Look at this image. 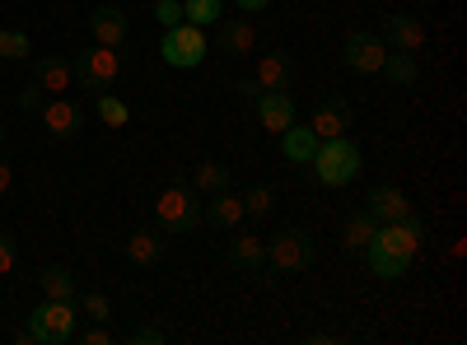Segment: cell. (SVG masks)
<instances>
[{"mask_svg": "<svg viewBox=\"0 0 467 345\" xmlns=\"http://www.w3.org/2000/svg\"><path fill=\"white\" fill-rule=\"evenodd\" d=\"M89 33H94L99 47H122L127 33H131V24H127V15L117 10V5H99V10L89 15Z\"/></svg>", "mask_w": 467, "mask_h": 345, "instance_id": "cell-16", "label": "cell"}, {"mask_svg": "<svg viewBox=\"0 0 467 345\" xmlns=\"http://www.w3.org/2000/svg\"><path fill=\"white\" fill-rule=\"evenodd\" d=\"M202 224L211 228H239L244 224V197H234V191H211V201H202Z\"/></svg>", "mask_w": 467, "mask_h": 345, "instance_id": "cell-15", "label": "cell"}, {"mask_svg": "<svg viewBox=\"0 0 467 345\" xmlns=\"http://www.w3.org/2000/svg\"><path fill=\"white\" fill-rule=\"evenodd\" d=\"M304 340H308V345H332V340H341V336H337V331H308Z\"/></svg>", "mask_w": 467, "mask_h": 345, "instance_id": "cell-38", "label": "cell"}, {"mask_svg": "<svg viewBox=\"0 0 467 345\" xmlns=\"http://www.w3.org/2000/svg\"><path fill=\"white\" fill-rule=\"evenodd\" d=\"M388 47H383V37L369 33V28H356V33H346V43H341V61L346 70H356V75H379Z\"/></svg>", "mask_w": 467, "mask_h": 345, "instance_id": "cell-7", "label": "cell"}, {"mask_svg": "<svg viewBox=\"0 0 467 345\" xmlns=\"http://www.w3.org/2000/svg\"><path fill=\"white\" fill-rule=\"evenodd\" d=\"M94 112H99V117H103V127H127L131 122V107L122 103V98H112L108 89L94 98Z\"/></svg>", "mask_w": 467, "mask_h": 345, "instance_id": "cell-27", "label": "cell"}, {"mask_svg": "<svg viewBox=\"0 0 467 345\" xmlns=\"http://www.w3.org/2000/svg\"><path fill=\"white\" fill-rule=\"evenodd\" d=\"M33 80L43 85L47 94H66V89L75 85V66H70L66 56H37V61H33Z\"/></svg>", "mask_w": 467, "mask_h": 345, "instance_id": "cell-18", "label": "cell"}, {"mask_svg": "<svg viewBox=\"0 0 467 345\" xmlns=\"http://www.w3.org/2000/svg\"><path fill=\"white\" fill-rule=\"evenodd\" d=\"M379 75L388 80V89H411L420 70H416V56L411 52H388L383 66H379Z\"/></svg>", "mask_w": 467, "mask_h": 345, "instance_id": "cell-22", "label": "cell"}, {"mask_svg": "<svg viewBox=\"0 0 467 345\" xmlns=\"http://www.w3.org/2000/svg\"><path fill=\"white\" fill-rule=\"evenodd\" d=\"M360 252H365V261H369V271H374L379 280H402V276L411 271V261H407L402 252H388V248H379L374 238H369V243H365Z\"/></svg>", "mask_w": 467, "mask_h": 345, "instance_id": "cell-19", "label": "cell"}, {"mask_svg": "<svg viewBox=\"0 0 467 345\" xmlns=\"http://www.w3.org/2000/svg\"><path fill=\"white\" fill-rule=\"evenodd\" d=\"M154 19H160L164 28L182 24V0H154Z\"/></svg>", "mask_w": 467, "mask_h": 345, "instance_id": "cell-32", "label": "cell"}, {"mask_svg": "<svg viewBox=\"0 0 467 345\" xmlns=\"http://www.w3.org/2000/svg\"><path fill=\"white\" fill-rule=\"evenodd\" d=\"M220 15H224V0H182V19L197 28H211Z\"/></svg>", "mask_w": 467, "mask_h": 345, "instance_id": "cell-26", "label": "cell"}, {"mask_svg": "<svg viewBox=\"0 0 467 345\" xmlns=\"http://www.w3.org/2000/svg\"><path fill=\"white\" fill-rule=\"evenodd\" d=\"M70 66H75V80H80L85 89H94V94L112 89L117 75H122V56H117V47H99V43L89 52H80Z\"/></svg>", "mask_w": 467, "mask_h": 345, "instance_id": "cell-6", "label": "cell"}, {"mask_svg": "<svg viewBox=\"0 0 467 345\" xmlns=\"http://www.w3.org/2000/svg\"><path fill=\"white\" fill-rule=\"evenodd\" d=\"M314 149H318V136H314V127H285L281 131V155L290 159V164H308L314 159Z\"/></svg>", "mask_w": 467, "mask_h": 345, "instance_id": "cell-21", "label": "cell"}, {"mask_svg": "<svg viewBox=\"0 0 467 345\" xmlns=\"http://www.w3.org/2000/svg\"><path fill=\"white\" fill-rule=\"evenodd\" d=\"M365 215H369L374 224H398V219L411 215V201L402 197L398 187H374L369 197H365Z\"/></svg>", "mask_w": 467, "mask_h": 345, "instance_id": "cell-11", "label": "cell"}, {"mask_svg": "<svg viewBox=\"0 0 467 345\" xmlns=\"http://www.w3.org/2000/svg\"><path fill=\"white\" fill-rule=\"evenodd\" d=\"M379 37H383L388 52H411V56H416V52L425 47V24H420L416 15H388Z\"/></svg>", "mask_w": 467, "mask_h": 345, "instance_id": "cell-9", "label": "cell"}, {"mask_svg": "<svg viewBox=\"0 0 467 345\" xmlns=\"http://www.w3.org/2000/svg\"><path fill=\"white\" fill-rule=\"evenodd\" d=\"M75 309H80V318H89V322H108L112 303H108V294L89 289V294H80V299H75Z\"/></svg>", "mask_w": 467, "mask_h": 345, "instance_id": "cell-28", "label": "cell"}, {"mask_svg": "<svg viewBox=\"0 0 467 345\" xmlns=\"http://www.w3.org/2000/svg\"><path fill=\"white\" fill-rule=\"evenodd\" d=\"M75 331H80V309H75V299H47L37 303V309L28 313V327L19 331V340L28 345H66L75 340Z\"/></svg>", "mask_w": 467, "mask_h": 345, "instance_id": "cell-1", "label": "cell"}, {"mask_svg": "<svg viewBox=\"0 0 467 345\" xmlns=\"http://www.w3.org/2000/svg\"><path fill=\"white\" fill-rule=\"evenodd\" d=\"M314 136L318 140H332V136H346L350 131V103L341 98V94H327L323 103H318V112H314Z\"/></svg>", "mask_w": 467, "mask_h": 345, "instance_id": "cell-13", "label": "cell"}, {"mask_svg": "<svg viewBox=\"0 0 467 345\" xmlns=\"http://www.w3.org/2000/svg\"><path fill=\"white\" fill-rule=\"evenodd\" d=\"M154 215H160V228L164 234H197L202 228V191L197 187H169L160 191V201H154Z\"/></svg>", "mask_w": 467, "mask_h": 345, "instance_id": "cell-4", "label": "cell"}, {"mask_svg": "<svg viewBox=\"0 0 467 345\" xmlns=\"http://www.w3.org/2000/svg\"><path fill=\"white\" fill-rule=\"evenodd\" d=\"M271 210H276V191H271V187H253L248 197H244V215L262 219V215H271Z\"/></svg>", "mask_w": 467, "mask_h": 345, "instance_id": "cell-29", "label": "cell"}, {"mask_svg": "<svg viewBox=\"0 0 467 345\" xmlns=\"http://www.w3.org/2000/svg\"><path fill=\"white\" fill-rule=\"evenodd\" d=\"M215 47H220L224 56H248V52L257 47V28H253V19H220V28H215Z\"/></svg>", "mask_w": 467, "mask_h": 345, "instance_id": "cell-17", "label": "cell"}, {"mask_svg": "<svg viewBox=\"0 0 467 345\" xmlns=\"http://www.w3.org/2000/svg\"><path fill=\"white\" fill-rule=\"evenodd\" d=\"M47 98H52V94H47L43 85H37V80H33V85H24V89H19V112H33V117H37Z\"/></svg>", "mask_w": 467, "mask_h": 345, "instance_id": "cell-31", "label": "cell"}, {"mask_svg": "<svg viewBox=\"0 0 467 345\" xmlns=\"http://www.w3.org/2000/svg\"><path fill=\"white\" fill-rule=\"evenodd\" d=\"M10 187H15V164H10V159H0V197H5Z\"/></svg>", "mask_w": 467, "mask_h": 345, "instance_id": "cell-36", "label": "cell"}, {"mask_svg": "<svg viewBox=\"0 0 467 345\" xmlns=\"http://www.w3.org/2000/svg\"><path fill=\"white\" fill-rule=\"evenodd\" d=\"M37 117H43L47 136H57V140H75V136L85 131V112L75 107L66 94H52V98L43 103V112H37Z\"/></svg>", "mask_w": 467, "mask_h": 345, "instance_id": "cell-8", "label": "cell"}, {"mask_svg": "<svg viewBox=\"0 0 467 345\" xmlns=\"http://www.w3.org/2000/svg\"><path fill=\"white\" fill-rule=\"evenodd\" d=\"M0 140H5V122H0Z\"/></svg>", "mask_w": 467, "mask_h": 345, "instance_id": "cell-40", "label": "cell"}, {"mask_svg": "<svg viewBox=\"0 0 467 345\" xmlns=\"http://www.w3.org/2000/svg\"><path fill=\"white\" fill-rule=\"evenodd\" d=\"M127 261H131V266H160V261H164L160 228H136V234L127 238Z\"/></svg>", "mask_w": 467, "mask_h": 345, "instance_id": "cell-20", "label": "cell"}, {"mask_svg": "<svg viewBox=\"0 0 467 345\" xmlns=\"http://www.w3.org/2000/svg\"><path fill=\"white\" fill-rule=\"evenodd\" d=\"M127 340H131V345H164L169 336H164L160 327H136V331H131Z\"/></svg>", "mask_w": 467, "mask_h": 345, "instance_id": "cell-35", "label": "cell"}, {"mask_svg": "<svg viewBox=\"0 0 467 345\" xmlns=\"http://www.w3.org/2000/svg\"><path fill=\"white\" fill-rule=\"evenodd\" d=\"M314 261H318V238L308 234V228H281V234L266 243V271H276V276L308 271Z\"/></svg>", "mask_w": 467, "mask_h": 345, "instance_id": "cell-3", "label": "cell"}, {"mask_svg": "<svg viewBox=\"0 0 467 345\" xmlns=\"http://www.w3.org/2000/svg\"><path fill=\"white\" fill-rule=\"evenodd\" d=\"M374 228H379V224H374V219L365 215V206H360L356 215H346V224H341V248H346V252H360V248L374 238Z\"/></svg>", "mask_w": 467, "mask_h": 345, "instance_id": "cell-23", "label": "cell"}, {"mask_svg": "<svg viewBox=\"0 0 467 345\" xmlns=\"http://www.w3.org/2000/svg\"><path fill=\"white\" fill-rule=\"evenodd\" d=\"M234 89H239L244 98H257V85H253V80H239V85H234Z\"/></svg>", "mask_w": 467, "mask_h": 345, "instance_id": "cell-39", "label": "cell"}, {"mask_svg": "<svg viewBox=\"0 0 467 345\" xmlns=\"http://www.w3.org/2000/svg\"><path fill=\"white\" fill-rule=\"evenodd\" d=\"M234 5H239V15H262L271 0H234Z\"/></svg>", "mask_w": 467, "mask_h": 345, "instance_id": "cell-37", "label": "cell"}, {"mask_svg": "<svg viewBox=\"0 0 467 345\" xmlns=\"http://www.w3.org/2000/svg\"><path fill=\"white\" fill-rule=\"evenodd\" d=\"M192 187H197L202 197H211V191H224V187H229V164H220V159H202L197 168H192Z\"/></svg>", "mask_w": 467, "mask_h": 345, "instance_id": "cell-24", "label": "cell"}, {"mask_svg": "<svg viewBox=\"0 0 467 345\" xmlns=\"http://www.w3.org/2000/svg\"><path fill=\"white\" fill-rule=\"evenodd\" d=\"M47 299H75V271L70 266H43V276H37Z\"/></svg>", "mask_w": 467, "mask_h": 345, "instance_id": "cell-25", "label": "cell"}, {"mask_svg": "<svg viewBox=\"0 0 467 345\" xmlns=\"http://www.w3.org/2000/svg\"><path fill=\"white\" fill-rule=\"evenodd\" d=\"M75 340H80V345H112V331H108L103 322H94V327H85V331H75Z\"/></svg>", "mask_w": 467, "mask_h": 345, "instance_id": "cell-34", "label": "cell"}, {"mask_svg": "<svg viewBox=\"0 0 467 345\" xmlns=\"http://www.w3.org/2000/svg\"><path fill=\"white\" fill-rule=\"evenodd\" d=\"M308 164H314V178L323 187H350L356 173H360V164H365V155H360V145L350 136H332V140H318V149H314Z\"/></svg>", "mask_w": 467, "mask_h": 345, "instance_id": "cell-2", "label": "cell"}, {"mask_svg": "<svg viewBox=\"0 0 467 345\" xmlns=\"http://www.w3.org/2000/svg\"><path fill=\"white\" fill-rule=\"evenodd\" d=\"M257 122H262L271 136H281V131L295 122V98H290V89H257Z\"/></svg>", "mask_w": 467, "mask_h": 345, "instance_id": "cell-10", "label": "cell"}, {"mask_svg": "<svg viewBox=\"0 0 467 345\" xmlns=\"http://www.w3.org/2000/svg\"><path fill=\"white\" fill-rule=\"evenodd\" d=\"M15 266H19V243L10 234H0V276H10Z\"/></svg>", "mask_w": 467, "mask_h": 345, "instance_id": "cell-33", "label": "cell"}, {"mask_svg": "<svg viewBox=\"0 0 467 345\" xmlns=\"http://www.w3.org/2000/svg\"><path fill=\"white\" fill-rule=\"evenodd\" d=\"M206 52H211V43H206V28H197V24H173V28H164V43H160V56H164V66H173V70H197L202 61H206Z\"/></svg>", "mask_w": 467, "mask_h": 345, "instance_id": "cell-5", "label": "cell"}, {"mask_svg": "<svg viewBox=\"0 0 467 345\" xmlns=\"http://www.w3.org/2000/svg\"><path fill=\"white\" fill-rule=\"evenodd\" d=\"M229 266H234V271H244V276L271 280V276H266V243L253 238V234H239V238L229 243Z\"/></svg>", "mask_w": 467, "mask_h": 345, "instance_id": "cell-12", "label": "cell"}, {"mask_svg": "<svg viewBox=\"0 0 467 345\" xmlns=\"http://www.w3.org/2000/svg\"><path fill=\"white\" fill-rule=\"evenodd\" d=\"M295 80V56L290 52H262L257 70H253V85L257 89H290Z\"/></svg>", "mask_w": 467, "mask_h": 345, "instance_id": "cell-14", "label": "cell"}, {"mask_svg": "<svg viewBox=\"0 0 467 345\" xmlns=\"http://www.w3.org/2000/svg\"><path fill=\"white\" fill-rule=\"evenodd\" d=\"M0 56H5V61L28 56V33H19V28H0Z\"/></svg>", "mask_w": 467, "mask_h": 345, "instance_id": "cell-30", "label": "cell"}]
</instances>
